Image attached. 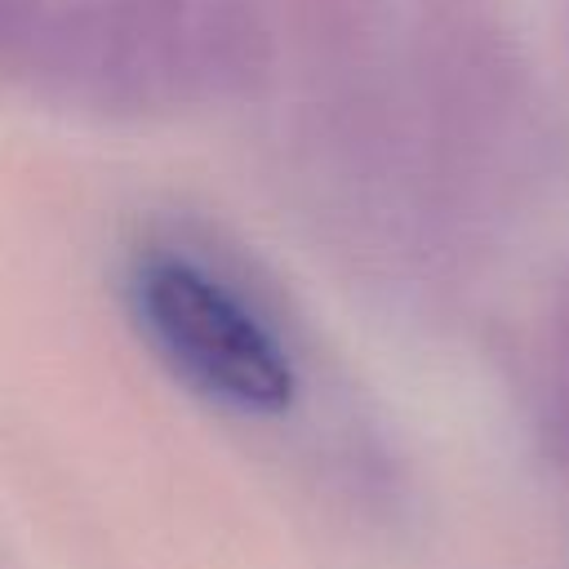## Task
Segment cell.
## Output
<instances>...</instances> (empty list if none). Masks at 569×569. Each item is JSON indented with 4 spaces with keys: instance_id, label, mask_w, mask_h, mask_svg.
Instances as JSON below:
<instances>
[{
    "instance_id": "7a4b0ae2",
    "label": "cell",
    "mask_w": 569,
    "mask_h": 569,
    "mask_svg": "<svg viewBox=\"0 0 569 569\" xmlns=\"http://www.w3.org/2000/svg\"><path fill=\"white\" fill-rule=\"evenodd\" d=\"M547 431L569 462V267L560 271L547 307Z\"/></svg>"
},
{
    "instance_id": "6da1fadb",
    "label": "cell",
    "mask_w": 569,
    "mask_h": 569,
    "mask_svg": "<svg viewBox=\"0 0 569 569\" xmlns=\"http://www.w3.org/2000/svg\"><path fill=\"white\" fill-rule=\"evenodd\" d=\"M129 320L147 351L200 400L276 418L302 391V360L271 289L204 236L160 227L120 267Z\"/></svg>"
}]
</instances>
